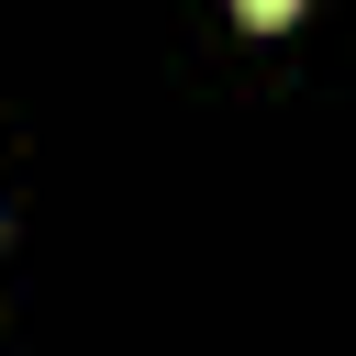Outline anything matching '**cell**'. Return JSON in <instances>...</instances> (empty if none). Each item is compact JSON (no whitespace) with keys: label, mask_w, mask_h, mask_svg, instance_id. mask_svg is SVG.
<instances>
[{"label":"cell","mask_w":356,"mask_h":356,"mask_svg":"<svg viewBox=\"0 0 356 356\" xmlns=\"http://www.w3.org/2000/svg\"><path fill=\"white\" fill-rule=\"evenodd\" d=\"M234 11H245V22H289L300 0H234Z\"/></svg>","instance_id":"obj_1"}]
</instances>
